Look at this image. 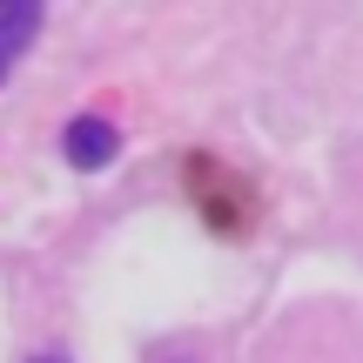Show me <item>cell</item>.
I'll use <instances>...</instances> for the list:
<instances>
[{
  "instance_id": "obj_1",
  "label": "cell",
  "mask_w": 363,
  "mask_h": 363,
  "mask_svg": "<svg viewBox=\"0 0 363 363\" xmlns=\"http://www.w3.org/2000/svg\"><path fill=\"white\" fill-rule=\"evenodd\" d=\"M40 21H48V0H0V81H7L13 61L34 48Z\"/></svg>"
},
{
  "instance_id": "obj_2",
  "label": "cell",
  "mask_w": 363,
  "mask_h": 363,
  "mask_svg": "<svg viewBox=\"0 0 363 363\" xmlns=\"http://www.w3.org/2000/svg\"><path fill=\"white\" fill-rule=\"evenodd\" d=\"M61 148H67L74 169H108V162L121 155V135H115V121H101V115H74Z\"/></svg>"
},
{
  "instance_id": "obj_3",
  "label": "cell",
  "mask_w": 363,
  "mask_h": 363,
  "mask_svg": "<svg viewBox=\"0 0 363 363\" xmlns=\"http://www.w3.org/2000/svg\"><path fill=\"white\" fill-rule=\"evenodd\" d=\"M27 363H67V357H27Z\"/></svg>"
}]
</instances>
